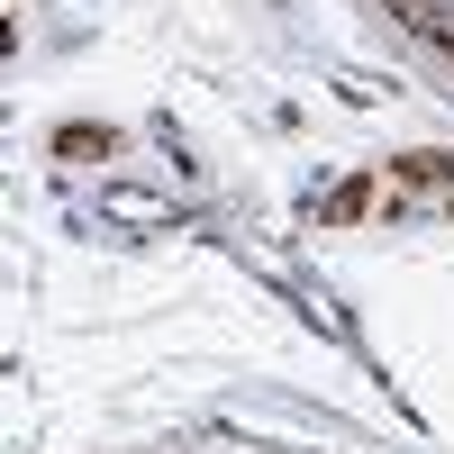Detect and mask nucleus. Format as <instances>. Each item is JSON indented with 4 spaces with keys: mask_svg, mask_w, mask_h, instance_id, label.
Listing matches in <instances>:
<instances>
[{
    "mask_svg": "<svg viewBox=\"0 0 454 454\" xmlns=\"http://www.w3.org/2000/svg\"><path fill=\"white\" fill-rule=\"evenodd\" d=\"M109 209H119V218H173L164 200H145V192H109Z\"/></svg>",
    "mask_w": 454,
    "mask_h": 454,
    "instance_id": "obj_1",
    "label": "nucleus"
}]
</instances>
